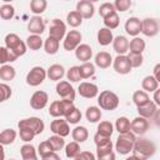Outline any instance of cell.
<instances>
[{
    "mask_svg": "<svg viewBox=\"0 0 160 160\" xmlns=\"http://www.w3.org/2000/svg\"><path fill=\"white\" fill-rule=\"evenodd\" d=\"M94 142L96 145V158L100 160H114L115 154L112 151V142L109 136H104L99 132L94 135Z\"/></svg>",
    "mask_w": 160,
    "mask_h": 160,
    "instance_id": "obj_1",
    "label": "cell"
},
{
    "mask_svg": "<svg viewBox=\"0 0 160 160\" xmlns=\"http://www.w3.org/2000/svg\"><path fill=\"white\" fill-rule=\"evenodd\" d=\"M156 151V146L155 144L146 139V138H142L140 135V138H138L135 140V144H134V149H132V159H139V160H144V159H148L150 156H152Z\"/></svg>",
    "mask_w": 160,
    "mask_h": 160,
    "instance_id": "obj_2",
    "label": "cell"
},
{
    "mask_svg": "<svg viewBox=\"0 0 160 160\" xmlns=\"http://www.w3.org/2000/svg\"><path fill=\"white\" fill-rule=\"evenodd\" d=\"M135 140H136V136L131 130L128 131V132L119 134V136L116 139V142H115L116 152L120 154V155H128L129 152L132 151Z\"/></svg>",
    "mask_w": 160,
    "mask_h": 160,
    "instance_id": "obj_3",
    "label": "cell"
},
{
    "mask_svg": "<svg viewBox=\"0 0 160 160\" xmlns=\"http://www.w3.org/2000/svg\"><path fill=\"white\" fill-rule=\"evenodd\" d=\"M98 104L102 110H115L119 106V96L110 90H104L98 96Z\"/></svg>",
    "mask_w": 160,
    "mask_h": 160,
    "instance_id": "obj_4",
    "label": "cell"
},
{
    "mask_svg": "<svg viewBox=\"0 0 160 160\" xmlns=\"http://www.w3.org/2000/svg\"><path fill=\"white\" fill-rule=\"evenodd\" d=\"M4 41H5V46L9 48L10 50H12L18 55V58L22 56L26 52V49H28L26 42H24L16 34H14V32L8 34L4 39Z\"/></svg>",
    "mask_w": 160,
    "mask_h": 160,
    "instance_id": "obj_5",
    "label": "cell"
},
{
    "mask_svg": "<svg viewBox=\"0 0 160 160\" xmlns=\"http://www.w3.org/2000/svg\"><path fill=\"white\" fill-rule=\"evenodd\" d=\"M46 76H48V71L42 66H34L26 74L25 80L29 86H39L40 84H42Z\"/></svg>",
    "mask_w": 160,
    "mask_h": 160,
    "instance_id": "obj_6",
    "label": "cell"
},
{
    "mask_svg": "<svg viewBox=\"0 0 160 160\" xmlns=\"http://www.w3.org/2000/svg\"><path fill=\"white\" fill-rule=\"evenodd\" d=\"M18 128H19V129H20V128H28V129L32 130L36 135H39V134H41V132L44 131L45 125H44V121H42L40 118H38V116H31V118H26V119L20 120V121L18 122Z\"/></svg>",
    "mask_w": 160,
    "mask_h": 160,
    "instance_id": "obj_7",
    "label": "cell"
},
{
    "mask_svg": "<svg viewBox=\"0 0 160 160\" xmlns=\"http://www.w3.org/2000/svg\"><path fill=\"white\" fill-rule=\"evenodd\" d=\"M66 35V25L62 20L60 19H52L50 21V28H49V36L54 38L56 40H62Z\"/></svg>",
    "mask_w": 160,
    "mask_h": 160,
    "instance_id": "obj_8",
    "label": "cell"
},
{
    "mask_svg": "<svg viewBox=\"0 0 160 160\" xmlns=\"http://www.w3.org/2000/svg\"><path fill=\"white\" fill-rule=\"evenodd\" d=\"M81 39H82V35L79 30H70L69 32H66L65 38H64V42H62V46L66 51H71V50H75L80 42H81Z\"/></svg>",
    "mask_w": 160,
    "mask_h": 160,
    "instance_id": "obj_9",
    "label": "cell"
},
{
    "mask_svg": "<svg viewBox=\"0 0 160 160\" xmlns=\"http://www.w3.org/2000/svg\"><path fill=\"white\" fill-rule=\"evenodd\" d=\"M56 94L64 99V100H70L74 101L75 100V89L72 88V85L70 84V81H65V80H60L56 84Z\"/></svg>",
    "mask_w": 160,
    "mask_h": 160,
    "instance_id": "obj_10",
    "label": "cell"
},
{
    "mask_svg": "<svg viewBox=\"0 0 160 160\" xmlns=\"http://www.w3.org/2000/svg\"><path fill=\"white\" fill-rule=\"evenodd\" d=\"M112 66L114 70L120 74V75H126L131 71L132 66L130 64V60L128 58V55H118L114 60H112Z\"/></svg>",
    "mask_w": 160,
    "mask_h": 160,
    "instance_id": "obj_11",
    "label": "cell"
},
{
    "mask_svg": "<svg viewBox=\"0 0 160 160\" xmlns=\"http://www.w3.org/2000/svg\"><path fill=\"white\" fill-rule=\"evenodd\" d=\"M50 130L52 134H56V135H60V136H68L70 134V128H69V122L68 120L65 119H61V118H55V120L51 121L50 124Z\"/></svg>",
    "mask_w": 160,
    "mask_h": 160,
    "instance_id": "obj_12",
    "label": "cell"
},
{
    "mask_svg": "<svg viewBox=\"0 0 160 160\" xmlns=\"http://www.w3.org/2000/svg\"><path fill=\"white\" fill-rule=\"evenodd\" d=\"M48 101H49L48 92H45L42 90H38L30 98V106L34 110H41L48 105Z\"/></svg>",
    "mask_w": 160,
    "mask_h": 160,
    "instance_id": "obj_13",
    "label": "cell"
},
{
    "mask_svg": "<svg viewBox=\"0 0 160 160\" xmlns=\"http://www.w3.org/2000/svg\"><path fill=\"white\" fill-rule=\"evenodd\" d=\"M78 92L80 94V96H82L85 99H92L99 95V88H98V85H95L92 82L84 81V82H80V85L78 88Z\"/></svg>",
    "mask_w": 160,
    "mask_h": 160,
    "instance_id": "obj_14",
    "label": "cell"
},
{
    "mask_svg": "<svg viewBox=\"0 0 160 160\" xmlns=\"http://www.w3.org/2000/svg\"><path fill=\"white\" fill-rule=\"evenodd\" d=\"M142 21V26H141V32L145 36L152 38L159 32V24L155 19L152 18H145L141 20Z\"/></svg>",
    "mask_w": 160,
    "mask_h": 160,
    "instance_id": "obj_15",
    "label": "cell"
},
{
    "mask_svg": "<svg viewBox=\"0 0 160 160\" xmlns=\"http://www.w3.org/2000/svg\"><path fill=\"white\" fill-rule=\"evenodd\" d=\"M76 11L84 18V19H91L95 14V6L94 2L89 0H80L76 4Z\"/></svg>",
    "mask_w": 160,
    "mask_h": 160,
    "instance_id": "obj_16",
    "label": "cell"
},
{
    "mask_svg": "<svg viewBox=\"0 0 160 160\" xmlns=\"http://www.w3.org/2000/svg\"><path fill=\"white\" fill-rule=\"evenodd\" d=\"M28 30L31 34H38L41 35L45 31V22L44 19L40 15H34L32 18H30L29 22H28Z\"/></svg>",
    "mask_w": 160,
    "mask_h": 160,
    "instance_id": "obj_17",
    "label": "cell"
},
{
    "mask_svg": "<svg viewBox=\"0 0 160 160\" xmlns=\"http://www.w3.org/2000/svg\"><path fill=\"white\" fill-rule=\"evenodd\" d=\"M141 26H142V21L136 16H131L125 22V31L130 36H138L141 32Z\"/></svg>",
    "mask_w": 160,
    "mask_h": 160,
    "instance_id": "obj_18",
    "label": "cell"
},
{
    "mask_svg": "<svg viewBox=\"0 0 160 160\" xmlns=\"http://www.w3.org/2000/svg\"><path fill=\"white\" fill-rule=\"evenodd\" d=\"M149 129V121L144 116H136L131 121V131L135 135H144Z\"/></svg>",
    "mask_w": 160,
    "mask_h": 160,
    "instance_id": "obj_19",
    "label": "cell"
},
{
    "mask_svg": "<svg viewBox=\"0 0 160 160\" xmlns=\"http://www.w3.org/2000/svg\"><path fill=\"white\" fill-rule=\"evenodd\" d=\"M129 45L130 42L124 35H118L112 40V49L118 55H125L129 51Z\"/></svg>",
    "mask_w": 160,
    "mask_h": 160,
    "instance_id": "obj_20",
    "label": "cell"
},
{
    "mask_svg": "<svg viewBox=\"0 0 160 160\" xmlns=\"http://www.w3.org/2000/svg\"><path fill=\"white\" fill-rule=\"evenodd\" d=\"M136 108H138V114L140 116L146 118V119H152L154 114L158 110V105L155 104V101H151V100H149L146 104L140 105V106H136Z\"/></svg>",
    "mask_w": 160,
    "mask_h": 160,
    "instance_id": "obj_21",
    "label": "cell"
},
{
    "mask_svg": "<svg viewBox=\"0 0 160 160\" xmlns=\"http://www.w3.org/2000/svg\"><path fill=\"white\" fill-rule=\"evenodd\" d=\"M75 56L78 60L85 62V61H89L92 56V49L90 45L88 44H80L76 49H75Z\"/></svg>",
    "mask_w": 160,
    "mask_h": 160,
    "instance_id": "obj_22",
    "label": "cell"
},
{
    "mask_svg": "<svg viewBox=\"0 0 160 160\" xmlns=\"http://www.w3.org/2000/svg\"><path fill=\"white\" fill-rule=\"evenodd\" d=\"M96 39H98V42L101 45V46H106V45H110L114 40V35H112V31L111 29L109 28H101L99 29L98 31V35H96Z\"/></svg>",
    "mask_w": 160,
    "mask_h": 160,
    "instance_id": "obj_23",
    "label": "cell"
},
{
    "mask_svg": "<svg viewBox=\"0 0 160 160\" xmlns=\"http://www.w3.org/2000/svg\"><path fill=\"white\" fill-rule=\"evenodd\" d=\"M46 71H48V78L50 80H52V81H60L64 78V75H66L64 66L60 65V64H52V65H50V68Z\"/></svg>",
    "mask_w": 160,
    "mask_h": 160,
    "instance_id": "obj_24",
    "label": "cell"
},
{
    "mask_svg": "<svg viewBox=\"0 0 160 160\" xmlns=\"http://www.w3.org/2000/svg\"><path fill=\"white\" fill-rule=\"evenodd\" d=\"M95 65L98 66V68H100V69H108L110 65H111V62H112V58H111V55L109 54V52H106V51H100V52H98L96 55H95Z\"/></svg>",
    "mask_w": 160,
    "mask_h": 160,
    "instance_id": "obj_25",
    "label": "cell"
},
{
    "mask_svg": "<svg viewBox=\"0 0 160 160\" xmlns=\"http://www.w3.org/2000/svg\"><path fill=\"white\" fill-rule=\"evenodd\" d=\"M141 88L142 90H145L146 92H154L158 88H159V82L158 80L154 78V75H148L142 79L141 81Z\"/></svg>",
    "mask_w": 160,
    "mask_h": 160,
    "instance_id": "obj_26",
    "label": "cell"
},
{
    "mask_svg": "<svg viewBox=\"0 0 160 160\" xmlns=\"http://www.w3.org/2000/svg\"><path fill=\"white\" fill-rule=\"evenodd\" d=\"M71 136H72V140H75V141H78V142L81 144V142H84V141L88 140L89 131H88V129L85 126H76V128L72 129Z\"/></svg>",
    "mask_w": 160,
    "mask_h": 160,
    "instance_id": "obj_27",
    "label": "cell"
},
{
    "mask_svg": "<svg viewBox=\"0 0 160 160\" xmlns=\"http://www.w3.org/2000/svg\"><path fill=\"white\" fill-rule=\"evenodd\" d=\"M145 40L139 38V36H134L132 40H130V45H129V51L130 52H136V54H142V51L145 50Z\"/></svg>",
    "mask_w": 160,
    "mask_h": 160,
    "instance_id": "obj_28",
    "label": "cell"
},
{
    "mask_svg": "<svg viewBox=\"0 0 160 160\" xmlns=\"http://www.w3.org/2000/svg\"><path fill=\"white\" fill-rule=\"evenodd\" d=\"M16 75V70L11 65L2 64L0 68V79L2 81H11Z\"/></svg>",
    "mask_w": 160,
    "mask_h": 160,
    "instance_id": "obj_29",
    "label": "cell"
},
{
    "mask_svg": "<svg viewBox=\"0 0 160 160\" xmlns=\"http://www.w3.org/2000/svg\"><path fill=\"white\" fill-rule=\"evenodd\" d=\"M20 154L24 160H36L38 159L36 150H35L34 145H31V144H24L20 148Z\"/></svg>",
    "mask_w": 160,
    "mask_h": 160,
    "instance_id": "obj_30",
    "label": "cell"
},
{
    "mask_svg": "<svg viewBox=\"0 0 160 160\" xmlns=\"http://www.w3.org/2000/svg\"><path fill=\"white\" fill-rule=\"evenodd\" d=\"M16 131L14 129H4L0 132V142L1 145H10L16 139Z\"/></svg>",
    "mask_w": 160,
    "mask_h": 160,
    "instance_id": "obj_31",
    "label": "cell"
},
{
    "mask_svg": "<svg viewBox=\"0 0 160 160\" xmlns=\"http://www.w3.org/2000/svg\"><path fill=\"white\" fill-rule=\"evenodd\" d=\"M79 144L80 142L74 140V141H71V142L65 145V155H66V158H69V159H76L78 158V155L81 152V149H80Z\"/></svg>",
    "mask_w": 160,
    "mask_h": 160,
    "instance_id": "obj_32",
    "label": "cell"
},
{
    "mask_svg": "<svg viewBox=\"0 0 160 160\" xmlns=\"http://www.w3.org/2000/svg\"><path fill=\"white\" fill-rule=\"evenodd\" d=\"M18 59V55L10 50L6 46H1L0 48V62L1 64H6V62H12Z\"/></svg>",
    "mask_w": 160,
    "mask_h": 160,
    "instance_id": "obj_33",
    "label": "cell"
},
{
    "mask_svg": "<svg viewBox=\"0 0 160 160\" xmlns=\"http://www.w3.org/2000/svg\"><path fill=\"white\" fill-rule=\"evenodd\" d=\"M25 42H26L28 48H29L30 50H34V51L41 49V46H42V39H41V36L38 35V34H31V35H29V36L26 38V41H25Z\"/></svg>",
    "mask_w": 160,
    "mask_h": 160,
    "instance_id": "obj_34",
    "label": "cell"
},
{
    "mask_svg": "<svg viewBox=\"0 0 160 160\" xmlns=\"http://www.w3.org/2000/svg\"><path fill=\"white\" fill-rule=\"evenodd\" d=\"M85 118L89 122H98L101 119V110L98 106H89L85 111Z\"/></svg>",
    "mask_w": 160,
    "mask_h": 160,
    "instance_id": "obj_35",
    "label": "cell"
},
{
    "mask_svg": "<svg viewBox=\"0 0 160 160\" xmlns=\"http://www.w3.org/2000/svg\"><path fill=\"white\" fill-rule=\"evenodd\" d=\"M59 40H56V39H54V38H48L45 41H44V50H45V52L48 54V55H54V54H56L58 52V50H59Z\"/></svg>",
    "mask_w": 160,
    "mask_h": 160,
    "instance_id": "obj_36",
    "label": "cell"
},
{
    "mask_svg": "<svg viewBox=\"0 0 160 160\" xmlns=\"http://www.w3.org/2000/svg\"><path fill=\"white\" fill-rule=\"evenodd\" d=\"M48 8V0H31L30 1V11L35 15L42 14Z\"/></svg>",
    "mask_w": 160,
    "mask_h": 160,
    "instance_id": "obj_37",
    "label": "cell"
},
{
    "mask_svg": "<svg viewBox=\"0 0 160 160\" xmlns=\"http://www.w3.org/2000/svg\"><path fill=\"white\" fill-rule=\"evenodd\" d=\"M115 129L118 130L119 134H121V132H128V131L131 130V122H130V120H129L126 116H120V118L116 119Z\"/></svg>",
    "mask_w": 160,
    "mask_h": 160,
    "instance_id": "obj_38",
    "label": "cell"
},
{
    "mask_svg": "<svg viewBox=\"0 0 160 160\" xmlns=\"http://www.w3.org/2000/svg\"><path fill=\"white\" fill-rule=\"evenodd\" d=\"M82 19H84V18H82L76 10H74V11H70V12L66 15V24H68L69 26H71V28H78V26L81 25Z\"/></svg>",
    "mask_w": 160,
    "mask_h": 160,
    "instance_id": "obj_39",
    "label": "cell"
},
{
    "mask_svg": "<svg viewBox=\"0 0 160 160\" xmlns=\"http://www.w3.org/2000/svg\"><path fill=\"white\" fill-rule=\"evenodd\" d=\"M150 100L148 92L145 90H136L134 94H132V102L136 105V106H140V105H144L146 104L148 101Z\"/></svg>",
    "mask_w": 160,
    "mask_h": 160,
    "instance_id": "obj_40",
    "label": "cell"
},
{
    "mask_svg": "<svg viewBox=\"0 0 160 160\" xmlns=\"http://www.w3.org/2000/svg\"><path fill=\"white\" fill-rule=\"evenodd\" d=\"M49 114L52 118H61V116H64V110H62L61 100H55V101H52L50 104Z\"/></svg>",
    "mask_w": 160,
    "mask_h": 160,
    "instance_id": "obj_41",
    "label": "cell"
},
{
    "mask_svg": "<svg viewBox=\"0 0 160 160\" xmlns=\"http://www.w3.org/2000/svg\"><path fill=\"white\" fill-rule=\"evenodd\" d=\"M80 72H81L82 79H89L90 76H92L95 74V65L89 61H85L80 65Z\"/></svg>",
    "mask_w": 160,
    "mask_h": 160,
    "instance_id": "obj_42",
    "label": "cell"
},
{
    "mask_svg": "<svg viewBox=\"0 0 160 160\" xmlns=\"http://www.w3.org/2000/svg\"><path fill=\"white\" fill-rule=\"evenodd\" d=\"M99 134L104 135V136H111L112 132H114V126L110 121H100L99 125H98V131Z\"/></svg>",
    "mask_w": 160,
    "mask_h": 160,
    "instance_id": "obj_43",
    "label": "cell"
},
{
    "mask_svg": "<svg viewBox=\"0 0 160 160\" xmlns=\"http://www.w3.org/2000/svg\"><path fill=\"white\" fill-rule=\"evenodd\" d=\"M15 15V9L10 4H4L0 6V16L2 20H10Z\"/></svg>",
    "mask_w": 160,
    "mask_h": 160,
    "instance_id": "obj_44",
    "label": "cell"
},
{
    "mask_svg": "<svg viewBox=\"0 0 160 160\" xmlns=\"http://www.w3.org/2000/svg\"><path fill=\"white\" fill-rule=\"evenodd\" d=\"M119 22H120V19H119V15H118V11L108 15L106 18H104V25L109 29H115L119 26Z\"/></svg>",
    "mask_w": 160,
    "mask_h": 160,
    "instance_id": "obj_45",
    "label": "cell"
},
{
    "mask_svg": "<svg viewBox=\"0 0 160 160\" xmlns=\"http://www.w3.org/2000/svg\"><path fill=\"white\" fill-rule=\"evenodd\" d=\"M66 79L70 82H78L80 81L81 78V72H80V66H71L68 71H66Z\"/></svg>",
    "mask_w": 160,
    "mask_h": 160,
    "instance_id": "obj_46",
    "label": "cell"
},
{
    "mask_svg": "<svg viewBox=\"0 0 160 160\" xmlns=\"http://www.w3.org/2000/svg\"><path fill=\"white\" fill-rule=\"evenodd\" d=\"M48 140L50 141V144L52 145V148H54V150H55V151H60V150H62V148L65 146L64 136H60V135L54 134V135H52V136H50Z\"/></svg>",
    "mask_w": 160,
    "mask_h": 160,
    "instance_id": "obj_47",
    "label": "cell"
},
{
    "mask_svg": "<svg viewBox=\"0 0 160 160\" xmlns=\"http://www.w3.org/2000/svg\"><path fill=\"white\" fill-rule=\"evenodd\" d=\"M115 11H116L115 5L111 4V2H104V4H101L100 8H99V14H100V16H101L102 19L106 18L108 15L115 12Z\"/></svg>",
    "mask_w": 160,
    "mask_h": 160,
    "instance_id": "obj_48",
    "label": "cell"
},
{
    "mask_svg": "<svg viewBox=\"0 0 160 160\" xmlns=\"http://www.w3.org/2000/svg\"><path fill=\"white\" fill-rule=\"evenodd\" d=\"M19 136H20V139H21L22 141L30 142V141L36 136V134H35L32 130L28 129V128H20V129H19Z\"/></svg>",
    "mask_w": 160,
    "mask_h": 160,
    "instance_id": "obj_49",
    "label": "cell"
},
{
    "mask_svg": "<svg viewBox=\"0 0 160 160\" xmlns=\"http://www.w3.org/2000/svg\"><path fill=\"white\" fill-rule=\"evenodd\" d=\"M128 58L130 60V64L132 68H139L142 65L144 62V56L142 54H136V52H129L128 54Z\"/></svg>",
    "mask_w": 160,
    "mask_h": 160,
    "instance_id": "obj_50",
    "label": "cell"
},
{
    "mask_svg": "<svg viewBox=\"0 0 160 160\" xmlns=\"http://www.w3.org/2000/svg\"><path fill=\"white\" fill-rule=\"evenodd\" d=\"M65 119L68 120L69 124H78V122L81 120V112H80V110L75 106V108L65 116Z\"/></svg>",
    "mask_w": 160,
    "mask_h": 160,
    "instance_id": "obj_51",
    "label": "cell"
},
{
    "mask_svg": "<svg viewBox=\"0 0 160 160\" xmlns=\"http://www.w3.org/2000/svg\"><path fill=\"white\" fill-rule=\"evenodd\" d=\"M38 151H39L40 158L42 159L46 154H49V152H51V151H55V150H54L52 145L50 144V141H49V140H45V141H41V142L39 144V149H38Z\"/></svg>",
    "mask_w": 160,
    "mask_h": 160,
    "instance_id": "obj_52",
    "label": "cell"
},
{
    "mask_svg": "<svg viewBox=\"0 0 160 160\" xmlns=\"http://www.w3.org/2000/svg\"><path fill=\"white\" fill-rule=\"evenodd\" d=\"M114 5H115V9L116 11H120V12H124V11H128L131 6V0H115L114 1Z\"/></svg>",
    "mask_w": 160,
    "mask_h": 160,
    "instance_id": "obj_53",
    "label": "cell"
},
{
    "mask_svg": "<svg viewBox=\"0 0 160 160\" xmlns=\"http://www.w3.org/2000/svg\"><path fill=\"white\" fill-rule=\"evenodd\" d=\"M0 92H1V100H0L1 102L5 101V100H8L11 96V94H12L11 88L8 84H5V82H1L0 84Z\"/></svg>",
    "mask_w": 160,
    "mask_h": 160,
    "instance_id": "obj_54",
    "label": "cell"
},
{
    "mask_svg": "<svg viewBox=\"0 0 160 160\" xmlns=\"http://www.w3.org/2000/svg\"><path fill=\"white\" fill-rule=\"evenodd\" d=\"M61 104H62V110H64V118L75 108L74 105V101H70V100H64L61 99Z\"/></svg>",
    "mask_w": 160,
    "mask_h": 160,
    "instance_id": "obj_55",
    "label": "cell"
},
{
    "mask_svg": "<svg viewBox=\"0 0 160 160\" xmlns=\"http://www.w3.org/2000/svg\"><path fill=\"white\" fill-rule=\"evenodd\" d=\"M96 156L94 155V154H91L90 151H81L79 155H78V160H80V159H88V160H94Z\"/></svg>",
    "mask_w": 160,
    "mask_h": 160,
    "instance_id": "obj_56",
    "label": "cell"
},
{
    "mask_svg": "<svg viewBox=\"0 0 160 160\" xmlns=\"http://www.w3.org/2000/svg\"><path fill=\"white\" fill-rule=\"evenodd\" d=\"M152 75H154V78L158 80V82H160V62L154 66V69H152Z\"/></svg>",
    "mask_w": 160,
    "mask_h": 160,
    "instance_id": "obj_57",
    "label": "cell"
},
{
    "mask_svg": "<svg viewBox=\"0 0 160 160\" xmlns=\"http://www.w3.org/2000/svg\"><path fill=\"white\" fill-rule=\"evenodd\" d=\"M44 160H49V159H54V160H58L59 159V155H58V151H51L49 154H46L44 158Z\"/></svg>",
    "mask_w": 160,
    "mask_h": 160,
    "instance_id": "obj_58",
    "label": "cell"
},
{
    "mask_svg": "<svg viewBox=\"0 0 160 160\" xmlns=\"http://www.w3.org/2000/svg\"><path fill=\"white\" fill-rule=\"evenodd\" d=\"M152 120H154V124L160 128V109L156 110V112H155L154 116H152Z\"/></svg>",
    "mask_w": 160,
    "mask_h": 160,
    "instance_id": "obj_59",
    "label": "cell"
},
{
    "mask_svg": "<svg viewBox=\"0 0 160 160\" xmlns=\"http://www.w3.org/2000/svg\"><path fill=\"white\" fill-rule=\"evenodd\" d=\"M154 101H155V104L160 108V89H159V88L154 91Z\"/></svg>",
    "mask_w": 160,
    "mask_h": 160,
    "instance_id": "obj_60",
    "label": "cell"
},
{
    "mask_svg": "<svg viewBox=\"0 0 160 160\" xmlns=\"http://www.w3.org/2000/svg\"><path fill=\"white\" fill-rule=\"evenodd\" d=\"M1 1H4V2H11L12 0H1Z\"/></svg>",
    "mask_w": 160,
    "mask_h": 160,
    "instance_id": "obj_61",
    "label": "cell"
},
{
    "mask_svg": "<svg viewBox=\"0 0 160 160\" xmlns=\"http://www.w3.org/2000/svg\"><path fill=\"white\" fill-rule=\"evenodd\" d=\"M89 1H91V2H96V1H99V0H89Z\"/></svg>",
    "mask_w": 160,
    "mask_h": 160,
    "instance_id": "obj_62",
    "label": "cell"
},
{
    "mask_svg": "<svg viewBox=\"0 0 160 160\" xmlns=\"http://www.w3.org/2000/svg\"><path fill=\"white\" fill-rule=\"evenodd\" d=\"M66 1H69V0H66Z\"/></svg>",
    "mask_w": 160,
    "mask_h": 160,
    "instance_id": "obj_63",
    "label": "cell"
}]
</instances>
